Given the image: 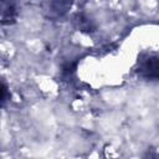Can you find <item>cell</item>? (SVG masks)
<instances>
[{"instance_id": "cell-1", "label": "cell", "mask_w": 159, "mask_h": 159, "mask_svg": "<svg viewBox=\"0 0 159 159\" xmlns=\"http://www.w3.org/2000/svg\"><path fill=\"white\" fill-rule=\"evenodd\" d=\"M142 73L144 77L149 80H158L159 78V58H148L142 65Z\"/></svg>"}]
</instances>
